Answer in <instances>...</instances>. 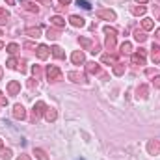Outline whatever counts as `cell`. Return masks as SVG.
<instances>
[{
    "label": "cell",
    "instance_id": "29",
    "mask_svg": "<svg viewBox=\"0 0 160 160\" xmlns=\"http://www.w3.org/2000/svg\"><path fill=\"white\" fill-rule=\"evenodd\" d=\"M132 50V43L130 41H125L123 45H121V54H128Z\"/></svg>",
    "mask_w": 160,
    "mask_h": 160
},
{
    "label": "cell",
    "instance_id": "30",
    "mask_svg": "<svg viewBox=\"0 0 160 160\" xmlns=\"http://www.w3.org/2000/svg\"><path fill=\"white\" fill-rule=\"evenodd\" d=\"M123 73H125V65H123V63H116V65H114V75L121 77Z\"/></svg>",
    "mask_w": 160,
    "mask_h": 160
},
{
    "label": "cell",
    "instance_id": "47",
    "mask_svg": "<svg viewBox=\"0 0 160 160\" xmlns=\"http://www.w3.org/2000/svg\"><path fill=\"white\" fill-rule=\"evenodd\" d=\"M155 34H157V39L160 41V28H158V30H157V32H155Z\"/></svg>",
    "mask_w": 160,
    "mask_h": 160
},
{
    "label": "cell",
    "instance_id": "23",
    "mask_svg": "<svg viewBox=\"0 0 160 160\" xmlns=\"http://www.w3.org/2000/svg\"><path fill=\"white\" fill-rule=\"evenodd\" d=\"M21 4H22V8H24L26 11H32V13H38V11H39V8H38V6H34L32 2H26V0H21Z\"/></svg>",
    "mask_w": 160,
    "mask_h": 160
},
{
    "label": "cell",
    "instance_id": "27",
    "mask_svg": "<svg viewBox=\"0 0 160 160\" xmlns=\"http://www.w3.org/2000/svg\"><path fill=\"white\" fill-rule=\"evenodd\" d=\"M142 28L147 32V30H153L155 28V22H153V19H143L142 21Z\"/></svg>",
    "mask_w": 160,
    "mask_h": 160
},
{
    "label": "cell",
    "instance_id": "10",
    "mask_svg": "<svg viewBox=\"0 0 160 160\" xmlns=\"http://www.w3.org/2000/svg\"><path fill=\"white\" fill-rule=\"evenodd\" d=\"M24 34H26L28 38L38 39V38H41V28H39V26H30V28H26V30H24Z\"/></svg>",
    "mask_w": 160,
    "mask_h": 160
},
{
    "label": "cell",
    "instance_id": "2",
    "mask_svg": "<svg viewBox=\"0 0 160 160\" xmlns=\"http://www.w3.org/2000/svg\"><path fill=\"white\" fill-rule=\"evenodd\" d=\"M45 110H47V104L43 101H38L34 104V110H32V121H38L41 116H45Z\"/></svg>",
    "mask_w": 160,
    "mask_h": 160
},
{
    "label": "cell",
    "instance_id": "44",
    "mask_svg": "<svg viewBox=\"0 0 160 160\" xmlns=\"http://www.w3.org/2000/svg\"><path fill=\"white\" fill-rule=\"evenodd\" d=\"M17 160H30V157H28V155H21Z\"/></svg>",
    "mask_w": 160,
    "mask_h": 160
},
{
    "label": "cell",
    "instance_id": "19",
    "mask_svg": "<svg viewBox=\"0 0 160 160\" xmlns=\"http://www.w3.org/2000/svg\"><path fill=\"white\" fill-rule=\"evenodd\" d=\"M86 71L91 73V75H97V73L101 71V67H99V63H95V62H88V63H86Z\"/></svg>",
    "mask_w": 160,
    "mask_h": 160
},
{
    "label": "cell",
    "instance_id": "16",
    "mask_svg": "<svg viewBox=\"0 0 160 160\" xmlns=\"http://www.w3.org/2000/svg\"><path fill=\"white\" fill-rule=\"evenodd\" d=\"M151 60L155 63H160V47L158 45H153L151 47Z\"/></svg>",
    "mask_w": 160,
    "mask_h": 160
},
{
    "label": "cell",
    "instance_id": "8",
    "mask_svg": "<svg viewBox=\"0 0 160 160\" xmlns=\"http://www.w3.org/2000/svg\"><path fill=\"white\" fill-rule=\"evenodd\" d=\"M149 97V88L145 86V84H140L138 86V89H136V99H147Z\"/></svg>",
    "mask_w": 160,
    "mask_h": 160
},
{
    "label": "cell",
    "instance_id": "28",
    "mask_svg": "<svg viewBox=\"0 0 160 160\" xmlns=\"http://www.w3.org/2000/svg\"><path fill=\"white\" fill-rule=\"evenodd\" d=\"M8 19H9V13H8L4 8H0V26H4V24L8 22Z\"/></svg>",
    "mask_w": 160,
    "mask_h": 160
},
{
    "label": "cell",
    "instance_id": "37",
    "mask_svg": "<svg viewBox=\"0 0 160 160\" xmlns=\"http://www.w3.org/2000/svg\"><path fill=\"white\" fill-rule=\"evenodd\" d=\"M24 48H28V50H36V45L30 43V41H26V43H24Z\"/></svg>",
    "mask_w": 160,
    "mask_h": 160
},
{
    "label": "cell",
    "instance_id": "17",
    "mask_svg": "<svg viewBox=\"0 0 160 160\" xmlns=\"http://www.w3.org/2000/svg\"><path fill=\"white\" fill-rule=\"evenodd\" d=\"M50 50H52V56H54V58H58V60H63V58H65V52H63V48H62V47L54 45Z\"/></svg>",
    "mask_w": 160,
    "mask_h": 160
},
{
    "label": "cell",
    "instance_id": "45",
    "mask_svg": "<svg viewBox=\"0 0 160 160\" xmlns=\"http://www.w3.org/2000/svg\"><path fill=\"white\" fill-rule=\"evenodd\" d=\"M60 4L62 6H67V4H71V0H60Z\"/></svg>",
    "mask_w": 160,
    "mask_h": 160
},
{
    "label": "cell",
    "instance_id": "21",
    "mask_svg": "<svg viewBox=\"0 0 160 160\" xmlns=\"http://www.w3.org/2000/svg\"><path fill=\"white\" fill-rule=\"evenodd\" d=\"M56 118H58V112H56L54 108H47V110H45V119L48 121V123H50V121H56Z\"/></svg>",
    "mask_w": 160,
    "mask_h": 160
},
{
    "label": "cell",
    "instance_id": "50",
    "mask_svg": "<svg viewBox=\"0 0 160 160\" xmlns=\"http://www.w3.org/2000/svg\"><path fill=\"white\" fill-rule=\"evenodd\" d=\"M2 147H4V142H2V138H0V149H2Z\"/></svg>",
    "mask_w": 160,
    "mask_h": 160
},
{
    "label": "cell",
    "instance_id": "3",
    "mask_svg": "<svg viewBox=\"0 0 160 160\" xmlns=\"http://www.w3.org/2000/svg\"><path fill=\"white\" fill-rule=\"evenodd\" d=\"M47 78L50 82H58V80H62V71L56 65H48L47 67Z\"/></svg>",
    "mask_w": 160,
    "mask_h": 160
},
{
    "label": "cell",
    "instance_id": "48",
    "mask_svg": "<svg viewBox=\"0 0 160 160\" xmlns=\"http://www.w3.org/2000/svg\"><path fill=\"white\" fill-rule=\"evenodd\" d=\"M136 2H138V4H145L147 0H136Z\"/></svg>",
    "mask_w": 160,
    "mask_h": 160
},
{
    "label": "cell",
    "instance_id": "18",
    "mask_svg": "<svg viewBox=\"0 0 160 160\" xmlns=\"http://www.w3.org/2000/svg\"><path fill=\"white\" fill-rule=\"evenodd\" d=\"M102 63H110V65H116L118 63V58L114 56V54H110V52H106V54H102Z\"/></svg>",
    "mask_w": 160,
    "mask_h": 160
},
{
    "label": "cell",
    "instance_id": "33",
    "mask_svg": "<svg viewBox=\"0 0 160 160\" xmlns=\"http://www.w3.org/2000/svg\"><path fill=\"white\" fill-rule=\"evenodd\" d=\"M6 65H8V69H17V67H19V62H17L15 58H9Z\"/></svg>",
    "mask_w": 160,
    "mask_h": 160
},
{
    "label": "cell",
    "instance_id": "31",
    "mask_svg": "<svg viewBox=\"0 0 160 160\" xmlns=\"http://www.w3.org/2000/svg\"><path fill=\"white\" fill-rule=\"evenodd\" d=\"M11 155H13L11 149H2V151H0V158L2 160H9L11 158Z\"/></svg>",
    "mask_w": 160,
    "mask_h": 160
},
{
    "label": "cell",
    "instance_id": "15",
    "mask_svg": "<svg viewBox=\"0 0 160 160\" xmlns=\"http://www.w3.org/2000/svg\"><path fill=\"white\" fill-rule=\"evenodd\" d=\"M130 62H132L134 65H145V56H143V54H140V52H136V54H132Z\"/></svg>",
    "mask_w": 160,
    "mask_h": 160
},
{
    "label": "cell",
    "instance_id": "49",
    "mask_svg": "<svg viewBox=\"0 0 160 160\" xmlns=\"http://www.w3.org/2000/svg\"><path fill=\"white\" fill-rule=\"evenodd\" d=\"M2 75H4V71H2V65H0V80H2Z\"/></svg>",
    "mask_w": 160,
    "mask_h": 160
},
{
    "label": "cell",
    "instance_id": "32",
    "mask_svg": "<svg viewBox=\"0 0 160 160\" xmlns=\"http://www.w3.org/2000/svg\"><path fill=\"white\" fill-rule=\"evenodd\" d=\"M6 50H8V52H9V54L13 56V54H15V52L19 50V45H17V43H9V45L6 47Z\"/></svg>",
    "mask_w": 160,
    "mask_h": 160
},
{
    "label": "cell",
    "instance_id": "43",
    "mask_svg": "<svg viewBox=\"0 0 160 160\" xmlns=\"http://www.w3.org/2000/svg\"><path fill=\"white\" fill-rule=\"evenodd\" d=\"M54 8H56V11H58V13H62V11H63V8H65V6H62V4H60V6H54Z\"/></svg>",
    "mask_w": 160,
    "mask_h": 160
},
{
    "label": "cell",
    "instance_id": "25",
    "mask_svg": "<svg viewBox=\"0 0 160 160\" xmlns=\"http://www.w3.org/2000/svg\"><path fill=\"white\" fill-rule=\"evenodd\" d=\"M134 39L138 41V43H143V41L147 39V34H145V30H136V32H134Z\"/></svg>",
    "mask_w": 160,
    "mask_h": 160
},
{
    "label": "cell",
    "instance_id": "13",
    "mask_svg": "<svg viewBox=\"0 0 160 160\" xmlns=\"http://www.w3.org/2000/svg\"><path fill=\"white\" fill-rule=\"evenodd\" d=\"M36 52H38V58H39V60H47L48 54H50V50H48L47 45H39V47L36 48Z\"/></svg>",
    "mask_w": 160,
    "mask_h": 160
},
{
    "label": "cell",
    "instance_id": "9",
    "mask_svg": "<svg viewBox=\"0 0 160 160\" xmlns=\"http://www.w3.org/2000/svg\"><path fill=\"white\" fill-rule=\"evenodd\" d=\"M13 118L15 119H24L26 118V110H24L22 104H15L13 106Z\"/></svg>",
    "mask_w": 160,
    "mask_h": 160
},
{
    "label": "cell",
    "instance_id": "20",
    "mask_svg": "<svg viewBox=\"0 0 160 160\" xmlns=\"http://www.w3.org/2000/svg\"><path fill=\"white\" fill-rule=\"evenodd\" d=\"M78 43H80V47H82L84 50H91V48H93V45H95L93 41H91V39H88V38H80Z\"/></svg>",
    "mask_w": 160,
    "mask_h": 160
},
{
    "label": "cell",
    "instance_id": "34",
    "mask_svg": "<svg viewBox=\"0 0 160 160\" xmlns=\"http://www.w3.org/2000/svg\"><path fill=\"white\" fill-rule=\"evenodd\" d=\"M32 73H34V77H36L38 80L41 78V67L39 65H34V67H32Z\"/></svg>",
    "mask_w": 160,
    "mask_h": 160
},
{
    "label": "cell",
    "instance_id": "22",
    "mask_svg": "<svg viewBox=\"0 0 160 160\" xmlns=\"http://www.w3.org/2000/svg\"><path fill=\"white\" fill-rule=\"evenodd\" d=\"M145 6H130V13L132 15H136V17H140V15H145Z\"/></svg>",
    "mask_w": 160,
    "mask_h": 160
},
{
    "label": "cell",
    "instance_id": "38",
    "mask_svg": "<svg viewBox=\"0 0 160 160\" xmlns=\"http://www.w3.org/2000/svg\"><path fill=\"white\" fill-rule=\"evenodd\" d=\"M8 104V99H6V95H2V91H0V106H6Z\"/></svg>",
    "mask_w": 160,
    "mask_h": 160
},
{
    "label": "cell",
    "instance_id": "41",
    "mask_svg": "<svg viewBox=\"0 0 160 160\" xmlns=\"http://www.w3.org/2000/svg\"><path fill=\"white\" fill-rule=\"evenodd\" d=\"M34 2H39V4H43V6H52L50 0H34Z\"/></svg>",
    "mask_w": 160,
    "mask_h": 160
},
{
    "label": "cell",
    "instance_id": "36",
    "mask_svg": "<svg viewBox=\"0 0 160 160\" xmlns=\"http://www.w3.org/2000/svg\"><path fill=\"white\" fill-rule=\"evenodd\" d=\"M77 4H78V6H82L84 9H89V8H91V4H89V2H86V0H78Z\"/></svg>",
    "mask_w": 160,
    "mask_h": 160
},
{
    "label": "cell",
    "instance_id": "7",
    "mask_svg": "<svg viewBox=\"0 0 160 160\" xmlns=\"http://www.w3.org/2000/svg\"><path fill=\"white\" fill-rule=\"evenodd\" d=\"M71 62H73L75 65H82V63H86V56H84V52H82V50H75V52L71 54Z\"/></svg>",
    "mask_w": 160,
    "mask_h": 160
},
{
    "label": "cell",
    "instance_id": "24",
    "mask_svg": "<svg viewBox=\"0 0 160 160\" xmlns=\"http://www.w3.org/2000/svg\"><path fill=\"white\" fill-rule=\"evenodd\" d=\"M47 38L52 39V41H56L60 38V28H48V30H47Z\"/></svg>",
    "mask_w": 160,
    "mask_h": 160
},
{
    "label": "cell",
    "instance_id": "26",
    "mask_svg": "<svg viewBox=\"0 0 160 160\" xmlns=\"http://www.w3.org/2000/svg\"><path fill=\"white\" fill-rule=\"evenodd\" d=\"M34 155H36V158H38V160H48V155H47V151H45V149H39V147H36Z\"/></svg>",
    "mask_w": 160,
    "mask_h": 160
},
{
    "label": "cell",
    "instance_id": "51",
    "mask_svg": "<svg viewBox=\"0 0 160 160\" xmlns=\"http://www.w3.org/2000/svg\"><path fill=\"white\" fill-rule=\"evenodd\" d=\"M0 48H4V43H2V41H0Z\"/></svg>",
    "mask_w": 160,
    "mask_h": 160
},
{
    "label": "cell",
    "instance_id": "6",
    "mask_svg": "<svg viewBox=\"0 0 160 160\" xmlns=\"http://www.w3.org/2000/svg\"><path fill=\"white\" fill-rule=\"evenodd\" d=\"M67 77H69V80H73V82H77V84H88V78H86V75H84V73L71 71Z\"/></svg>",
    "mask_w": 160,
    "mask_h": 160
},
{
    "label": "cell",
    "instance_id": "1",
    "mask_svg": "<svg viewBox=\"0 0 160 160\" xmlns=\"http://www.w3.org/2000/svg\"><path fill=\"white\" fill-rule=\"evenodd\" d=\"M104 34H106V39H104V47L106 50H114L116 48V28L112 26H104Z\"/></svg>",
    "mask_w": 160,
    "mask_h": 160
},
{
    "label": "cell",
    "instance_id": "11",
    "mask_svg": "<svg viewBox=\"0 0 160 160\" xmlns=\"http://www.w3.org/2000/svg\"><path fill=\"white\" fill-rule=\"evenodd\" d=\"M19 91H21V84H19L17 80H11V82L8 84V93H9V95H19Z\"/></svg>",
    "mask_w": 160,
    "mask_h": 160
},
{
    "label": "cell",
    "instance_id": "46",
    "mask_svg": "<svg viewBox=\"0 0 160 160\" xmlns=\"http://www.w3.org/2000/svg\"><path fill=\"white\" fill-rule=\"evenodd\" d=\"M4 2H6L8 6H13V4H15V0H4Z\"/></svg>",
    "mask_w": 160,
    "mask_h": 160
},
{
    "label": "cell",
    "instance_id": "42",
    "mask_svg": "<svg viewBox=\"0 0 160 160\" xmlns=\"http://www.w3.org/2000/svg\"><path fill=\"white\" fill-rule=\"evenodd\" d=\"M36 84H38V78H30L28 80V88H34Z\"/></svg>",
    "mask_w": 160,
    "mask_h": 160
},
{
    "label": "cell",
    "instance_id": "40",
    "mask_svg": "<svg viewBox=\"0 0 160 160\" xmlns=\"http://www.w3.org/2000/svg\"><path fill=\"white\" fill-rule=\"evenodd\" d=\"M153 84H155V88H158L160 89V75H157V77L153 78Z\"/></svg>",
    "mask_w": 160,
    "mask_h": 160
},
{
    "label": "cell",
    "instance_id": "12",
    "mask_svg": "<svg viewBox=\"0 0 160 160\" xmlns=\"http://www.w3.org/2000/svg\"><path fill=\"white\" fill-rule=\"evenodd\" d=\"M69 22H71V26H75V28H82V26H86V21L78 17V15H71L69 17Z\"/></svg>",
    "mask_w": 160,
    "mask_h": 160
},
{
    "label": "cell",
    "instance_id": "14",
    "mask_svg": "<svg viewBox=\"0 0 160 160\" xmlns=\"http://www.w3.org/2000/svg\"><path fill=\"white\" fill-rule=\"evenodd\" d=\"M50 24H52L54 28H63V26H65V19L60 17V15H54V17H50Z\"/></svg>",
    "mask_w": 160,
    "mask_h": 160
},
{
    "label": "cell",
    "instance_id": "5",
    "mask_svg": "<svg viewBox=\"0 0 160 160\" xmlns=\"http://www.w3.org/2000/svg\"><path fill=\"white\" fill-rule=\"evenodd\" d=\"M147 151H149V155H153V157L160 155V140H151V142L147 143Z\"/></svg>",
    "mask_w": 160,
    "mask_h": 160
},
{
    "label": "cell",
    "instance_id": "52",
    "mask_svg": "<svg viewBox=\"0 0 160 160\" xmlns=\"http://www.w3.org/2000/svg\"><path fill=\"white\" fill-rule=\"evenodd\" d=\"M0 36H2V30H0Z\"/></svg>",
    "mask_w": 160,
    "mask_h": 160
},
{
    "label": "cell",
    "instance_id": "39",
    "mask_svg": "<svg viewBox=\"0 0 160 160\" xmlns=\"http://www.w3.org/2000/svg\"><path fill=\"white\" fill-rule=\"evenodd\" d=\"M153 13H155L157 21H160V8H158V6H155V8H153Z\"/></svg>",
    "mask_w": 160,
    "mask_h": 160
},
{
    "label": "cell",
    "instance_id": "35",
    "mask_svg": "<svg viewBox=\"0 0 160 160\" xmlns=\"http://www.w3.org/2000/svg\"><path fill=\"white\" fill-rule=\"evenodd\" d=\"M17 69H19L21 73H26V62H24V60H21V62H19V67H17Z\"/></svg>",
    "mask_w": 160,
    "mask_h": 160
},
{
    "label": "cell",
    "instance_id": "4",
    "mask_svg": "<svg viewBox=\"0 0 160 160\" xmlns=\"http://www.w3.org/2000/svg\"><path fill=\"white\" fill-rule=\"evenodd\" d=\"M97 17L99 19H104V21H116V11L112 9H97Z\"/></svg>",
    "mask_w": 160,
    "mask_h": 160
}]
</instances>
